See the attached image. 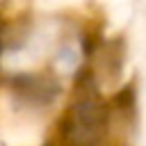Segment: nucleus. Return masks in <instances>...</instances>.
Here are the masks:
<instances>
[{
  "mask_svg": "<svg viewBox=\"0 0 146 146\" xmlns=\"http://www.w3.org/2000/svg\"><path fill=\"white\" fill-rule=\"evenodd\" d=\"M144 146H146V132H144Z\"/></svg>",
  "mask_w": 146,
  "mask_h": 146,
  "instance_id": "1",
  "label": "nucleus"
}]
</instances>
